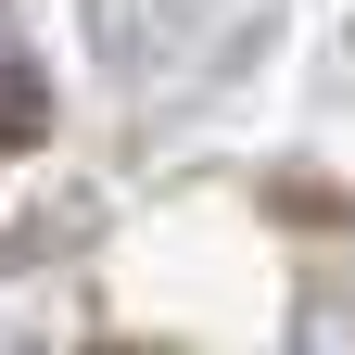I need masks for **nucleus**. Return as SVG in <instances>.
I'll use <instances>...</instances> for the list:
<instances>
[{
    "label": "nucleus",
    "instance_id": "1",
    "mask_svg": "<svg viewBox=\"0 0 355 355\" xmlns=\"http://www.w3.org/2000/svg\"><path fill=\"white\" fill-rule=\"evenodd\" d=\"M38 127V89H26V64H13V26H0V140H26Z\"/></svg>",
    "mask_w": 355,
    "mask_h": 355
}]
</instances>
